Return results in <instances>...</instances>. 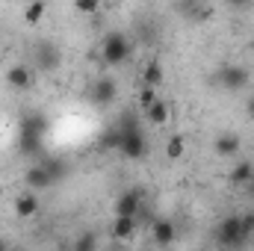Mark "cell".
Listing matches in <instances>:
<instances>
[{
    "instance_id": "cell-3",
    "label": "cell",
    "mask_w": 254,
    "mask_h": 251,
    "mask_svg": "<svg viewBox=\"0 0 254 251\" xmlns=\"http://www.w3.org/2000/svg\"><path fill=\"white\" fill-rule=\"evenodd\" d=\"M216 240L222 249H240L246 240H243V231H240V216H225L216 228Z\"/></svg>"
},
{
    "instance_id": "cell-5",
    "label": "cell",
    "mask_w": 254,
    "mask_h": 251,
    "mask_svg": "<svg viewBox=\"0 0 254 251\" xmlns=\"http://www.w3.org/2000/svg\"><path fill=\"white\" fill-rule=\"evenodd\" d=\"M139 210H142V195H139V189H127L122 192L119 198H116V219H136L139 216Z\"/></svg>"
},
{
    "instance_id": "cell-2",
    "label": "cell",
    "mask_w": 254,
    "mask_h": 251,
    "mask_svg": "<svg viewBox=\"0 0 254 251\" xmlns=\"http://www.w3.org/2000/svg\"><path fill=\"white\" fill-rule=\"evenodd\" d=\"M101 54H104V63H107V65L127 63V57H130L127 36H125V33H119V30L107 33V36H104V45H101Z\"/></svg>"
},
{
    "instance_id": "cell-14",
    "label": "cell",
    "mask_w": 254,
    "mask_h": 251,
    "mask_svg": "<svg viewBox=\"0 0 254 251\" xmlns=\"http://www.w3.org/2000/svg\"><path fill=\"white\" fill-rule=\"evenodd\" d=\"M228 181L234 184V187H249L254 181V166L246 160V163H237L231 172H228Z\"/></svg>"
},
{
    "instance_id": "cell-27",
    "label": "cell",
    "mask_w": 254,
    "mask_h": 251,
    "mask_svg": "<svg viewBox=\"0 0 254 251\" xmlns=\"http://www.w3.org/2000/svg\"><path fill=\"white\" fill-rule=\"evenodd\" d=\"M0 251H9V249H6V243H3V240H0Z\"/></svg>"
},
{
    "instance_id": "cell-23",
    "label": "cell",
    "mask_w": 254,
    "mask_h": 251,
    "mask_svg": "<svg viewBox=\"0 0 254 251\" xmlns=\"http://www.w3.org/2000/svg\"><path fill=\"white\" fill-rule=\"evenodd\" d=\"M240 231H243V240H252L254 237V213L240 216Z\"/></svg>"
},
{
    "instance_id": "cell-24",
    "label": "cell",
    "mask_w": 254,
    "mask_h": 251,
    "mask_svg": "<svg viewBox=\"0 0 254 251\" xmlns=\"http://www.w3.org/2000/svg\"><path fill=\"white\" fill-rule=\"evenodd\" d=\"M42 166L51 172V178H54V181L65 178V163H63V160H51V163H42Z\"/></svg>"
},
{
    "instance_id": "cell-11",
    "label": "cell",
    "mask_w": 254,
    "mask_h": 251,
    "mask_svg": "<svg viewBox=\"0 0 254 251\" xmlns=\"http://www.w3.org/2000/svg\"><path fill=\"white\" fill-rule=\"evenodd\" d=\"M18 151L21 154H39L42 151V133H36V130H30V127H21V133H18Z\"/></svg>"
},
{
    "instance_id": "cell-1",
    "label": "cell",
    "mask_w": 254,
    "mask_h": 251,
    "mask_svg": "<svg viewBox=\"0 0 254 251\" xmlns=\"http://www.w3.org/2000/svg\"><path fill=\"white\" fill-rule=\"evenodd\" d=\"M119 130H122V154H125L127 160H139L142 154H145V133H142V127H139V119H136V113H125L122 116V122H119Z\"/></svg>"
},
{
    "instance_id": "cell-13",
    "label": "cell",
    "mask_w": 254,
    "mask_h": 251,
    "mask_svg": "<svg viewBox=\"0 0 254 251\" xmlns=\"http://www.w3.org/2000/svg\"><path fill=\"white\" fill-rule=\"evenodd\" d=\"M39 213V195L36 192H24V195H18V201H15V216L18 219H30V216H36Z\"/></svg>"
},
{
    "instance_id": "cell-9",
    "label": "cell",
    "mask_w": 254,
    "mask_h": 251,
    "mask_svg": "<svg viewBox=\"0 0 254 251\" xmlns=\"http://www.w3.org/2000/svg\"><path fill=\"white\" fill-rule=\"evenodd\" d=\"M24 181H27V187H30V192H42V189H51L57 181L51 178V172L39 163V166H30L27 169V175H24Z\"/></svg>"
},
{
    "instance_id": "cell-19",
    "label": "cell",
    "mask_w": 254,
    "mask_h": 251,
    "mask_svg": "<svg viewBox=\"0 0 254 251\" xmlns=\"http://www.w3.org/2000/svg\"><path fill=\"white\" fill-rule=\"evenodd\" d=\"M184 148H187L184 136H172V139L166 142V157H169V160H181V157H184Z\"/></svg>"
},
{
    "instance_id": "cell-22",
    "label": "cell",
    "mask_w": 254,
    "mask_h": 251,
    "mask_svg": "<svg viewBox=\"0 0 254 251\" xmlns=\"http://www.w3.org/2000/svg\"><path fill=\"white\" fill-rule=\"evenodd\" d=\"M154 104H157V89H148V86H145V89L139 92V107H142V110H151Z\"/></svg>"
},
{
    "instance_id": "cell-4",
    "label": "cell",
    "mask_w": 254,
    "mask_h": 251,
    "mask_svg": "<svg viewBox=\"0 0 254 251\" xmlns=\"http://www.w3.org/2000/svg\"><path fill=\"white\" fill-rule=\"evenodd\" d=\"M63 63V51L57 42H39L36 45V68L39 71H57Z\"/></svg>"
},
{
    "instance_id": "cell-7",
    "label": "cell",
    "mask_w": 254,
    "mask_h": 251,
    "mask_svg": "<svg viewBox=\"0 0 254 251\" xmlns=\"http://www.w3.org/2000/svg\"><path fill=\"white\" fill-rule=\"evenodd\" d=\"M6 83L12 86V89H18V92H24V89H30L33 83H36V74H33V68L24 63L12 65L9 71H6Z\"/></svg>"
},
{
    "instance_id": "cell-25",
    "label": "cell",
    "mask_w": 254,
    "mask_h": 251,
    "mask_svg": "<svg viewBox=\"0 0 254 251\" xmlns=\"http://www.w3.org/2000/svg\"><path fill=\"white\" fill-rule=\"evenodd\" d=\"M74 9H77V12H86V15H92V12H98L101 6H98V0H77V3H74Z\"/></svg>"
},
{
    "instance_id": "cell-12",
    "label": "cell",
    "mask_w": 254,
    "mask_h": 251,
    "mask_svg": "<svg viewBox=\"0 0 254 251\" xmlns=\"http://www.w3.org/2000/svg\"><path fill=\"white\" fill-rule=\"evenodd\" d=\"M240 136L237 133H219L216 136V142H213V151L219 154V157H234L237 151H240Z\"/></svg>"
},
{
    "instance_id": "cell-16",
    "label": "cell",
    "mask_w": 254,
    "mask_h": 251,
    "mask_svg": "<svg viewBox=\"0 0 254 251\" xmlns=\"http://www.w3.org/2000/svg\"><path fill=\"white\" fill-rule=\"evenodd\" d=\"M142 80H145L148 89H157L163 83V65L157 63V60H151V63L145 65V71H142Z\"/></svg>"
},
{
    "instance_id": "cell-8",
    "label": "cell",
    "mask_w": 254,
    "mask_h": 251,
    "mask_svg": "<svg viewBox=\"0 0 254 251\" xmlns=\"http://www.w3.org/2000/svg\"><path fill=\"white\" fill-rule=\"evenodd\" d=\"M119 98V86H116V80L113 77H101V80H95V86H92V101L95 104H113Z\"/></svg>"
},
{
    "instance_id": "cell-17",
    "label": "cell",
    "mask_w": 254,
    "mask_h": 251,
    "mask_svg": "<svg viewBox=\"0 0 254 251\" xmlns=\"http://www.w3.org/2000/svg\"><path fill=\"white\" fill-rule=\"evenodd\" d=\"M136 234V219H116L113 222V237L119 240V243H125Z\"/></svg>"
},
{
    "instance_id": "cell-21",
    "label": "cell",
    "mask_w": 254,
    "mask_h": 251,
    "mask_svg": "<svg viewBox=\"0 0 254 251\" xmlns=\"http://www.w3.org/2000/svg\"><path fill=\"white\" fill-rule=\"evenodd\" d=\"M45 3H30L27 9H24V18H27V24H39L42 21V15H45Z\"/></svg>"
},
{
    "instance_id": "cell-10",
    "label": "cell",
    "mask_w": 254,
    "mask_h": 251,
    "mask_svg": "<svg viewBox=\"0 0 254 251\" xmlns=\"http://www.w3.org/2000/svg\"><path fill=\"white\" fill-rule=\"evenodd\" d=\"M151 237H154V243L157 246H172L175 240H178V228H175V222L172 219H157L154 225H151Z\"/></svg>"
},
{
    "instance_id": "cell-20",
    "label": "cell",
    "mask_w": 254,
    "mask_h": 251,
    "mask_svg": "<svg viewBox=\"0 0 254 251\" xmlns=\"http://www.w3.org/2000/svg\"><path fill=\"white\" fill-rule=\"evenodd\" d=\"M98 249V237L92 231H83L77 240H74V251H95Z\"/></svg>"
},
{
    "instance_id": "cell-15",
    "label": "cell",
    "mask_w": 254,
    "mask_h": 251,
    "mask_svg": "<svg viewBox=\"0 0 254 251\" xmlns=\"http://www.w3.org/2000/svg\"><path fill=\"white\" fill-rule=\"evenodd\" d=\"M169 113H172V110H169V104H166V101H160V98H157V104H154V107H151V110H145V119H148V122H151V125L163 127V125H166V122H169Z\"/></svg>"
},
{
    "instance_id": "cell-26",
    "label": "cell",
    "mask_w": 254,
    "mask_h": 251,
    "mask_svg": "<svg viewBox=\"0 0 254 251\" xmlns=\"http://www.w3.org/2000/svg\"><path fill=\"white\" fill-rule=\"evenodd\" d=\"M246 113H249V119H254V95L249 98V104H246Z\"/></svg>"
},
{
    "instance_id": "cell-6",
    "label": "cell",
    "mask_w": 254,
    "mask_h": 251,
    "mask_svg": "<svg viewBox=\"0 0 254 251\" xmlns=\"http://www.w3.org/2000/svg\"><path fill=\"white\" fill-rule=\"evenodd\" d=\"M219 83L228 92H240V89L249 86V68H243V65H225V68H219Z\"/></svg>"
},
{
    "instance_id": "cell-18",
    "label": "cell",
    "mask_w": 254,
    "mask_h": 251,
    "mask_svg": "<svg viewBox=\"0 0 254 251\" xmlns=\"http://www.w3.org/2000/svg\"><path fill=\"white\" fill-rule=\"evenodd\" d=\"M101 148H104V151H119V148H122V130H119V127L104 130V136H101Z\"/></svg>"
}]
</instances>
